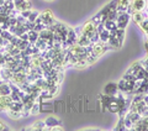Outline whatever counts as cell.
Returning a JSON list of instances; mask_svg holds the SVG:
<instances>
[{"label":"cell","instance_id":"obj_9","mask_svg":"<svg viewBox=\"0 0 148 131\" xmlns=\"http://www.w3.org/2000/svg\"><path fill=\"white\" fill-rule=\"evenodd\" d=\"M148 17V12L145 10V11H137V12H133L131 19L133 20V22H135L136 25H140L141 22L145 20V19Z\"/></svg>","mask_w":148,"mask_h":131},{"label":"cell","instance_id":"obj_25","mask_svg":"<svg viewBox=\"0 0 148 131\" xmlns=\"http://www.w3.org/2000/svg\"><path fill=\"white\" fill-rule=\"evenodd\" d=\"M30 130H38V131H43V130H47L46 128V124H45V120L43 121H37L32 125V128H30Z\"/></svg>","mask_w":148,"mask_h":131},{"label":"cell","instance_id":"obj_7","mask_svg":"<svg viewBox=\"0 0 148 131\" xmlns=\"http://www.w3.org/2000/svg\"><path fill=\"white\" fill-rule=\"evenodd\" d=\"M26 76L27 74L25 73V71H21V72H16V73H14L12 74V78H11V81L12 83H15L16 85L20 87L22 83H24L26 81Z\"/></svg>","mask_w":148,"mask_h":131},{"label":"cell","instance_id":"obj_19","mask_svg":"<svg viewBox=\"0 0 148 131\" xmlns=\"http://www.w3.org/2000/svg\"><path fill=\"white\" fill-rule=\"evenodd\" d=\"M9 109L22 113V110H24V103H22V101H15V100H12L11 104L9 105Z\"/></svg>","mask_w":148,"mask_h":131},{"label":"cell","instance_id":"obj_11","mask_svg":"<svg viewBox=\"0 0 148 131\" xmlns=\"http://www.w3.org/2000/svg\"><path fill=\"white\" fill-rule=\"evenodd\" d=\"M12 99L10 95H0V111H6Z\"/></svg>","mask_w":148,"mask_h":131},{"label":"cell","instance_id":"obj_3","mask_svg":"<svg viewBox=\"0 0 148 131\" xmlns=\"http://www.w3.org/2000/svg\"><path fill=\"white\" fill-rule=\"evenodd\" d=\"M95 32H96V25L92 24L90 20L88 22H85V24L82 26V35L89 37V39L95 34Z\"/></svg>","mask_w":148,"mask_h":131},{"label":"cell","instance_id":"obj_5","mask_svg":"<svg viewBox=\"0 0 148 131\" xmlns=\"http://www.w3.org/2000/svg\"><path fill=\"white\" fill-rule=\"evenodd\" d=\"M148 6V1L147 0H132L131 3V8L133 12H137V11H145Z\"/></svg>","mask_w":148,"mask_h":131},{"label":"cell","instance_id":"obj_4","mask_svg":"<svg viewBox=\"0 0 148 131\" xmlns=\"http://www.w3.org/2000/svg\"><path fill=\"white\" fill-rule=\"evenodd\" d=\"M14 5L15 9L18 11H26V10H32V4L30 0H14Z\"/></svg>","mask_w":148,"mask_h":131},{"label":"cell","instance_id":"obj_8","mask_svg":"<svg viewBox=\"0 0 148 131\" xmlns=\"http://www.w3.org/2000/svg\"><path fill=\"white\" fill-rule=\"evenodd\" d=\"M77 40H78V35L74 29L72 27H68V34H67V39H66V42L69 45V47L77 43Z\"/></svg>","mask_w":148,"mask_h":131},{"label":"cell","instance_id":"obj_18","mask_svg":"<svg viewBox=\"0 0 148 131\" xmlns=\"http://www.w3.org/2000/svg\"><path fill=\"white\" fill-rule=\"evenodd\" d=\"M106 109H108V111L111 113V114H117L119 113L120 108H119V103H117V99H116V95H115V99L110 103L109 106L106 108Z\"/></svg>","mask_w":148,"mask_h":131},{"label":"cell","instance_id":"obj_10","mask_svg":"<svg viewBox=\"0 0 148 131\" xmlns=\"http://www.w3.org/2000/svg\"><path fill=\"white\" fill-rule=\"evenodd\" d=\"M108 45L111 47V50H117L121 47V43H120L119 39L116 37V32H110V39L108 41Z\"/></svg>","mask_w":148,"mask_h":131},{"label":"cell","instance_id":"obj_24","mask_svg":"<svg viewBox=\"0 0 148 131\" xmlns=\"http://www.w3.org/2000/svg\"><path fill=\"white\" fill-rule=\"evenodd\" d=\"M6 114H8L9 118L12 119V120H17V119L22 118V113H20V111H15V110L8 109V110H6Z\"/></svg>","mask_w":148,"mask_h":131},{"label":"cell","instance_id":"obj_2","mask_svg":"<svg viewBox=\"0 0 148 131\" xmlns=\"http://www.w3.org/2000/svg\"><path fill=\"white\" fill-rule=\"evenodd\" d=\"M40 17L42 19V21H43V24H45L46 27H49L51 25H53L54 22L57 21L54 19L53 14H52V11H51V10H45L42 12H40Z\"/></svg>","mask_w":148,"mask_h":131},{"label":"cell","instance_id":"obj_35","mask_svg":"<svg viewBox=\"0 0 148 131\" xmlns=\"http://www.w3.org/2000/svg\"><path fill=\"white\" fill-rule=\"evenodd\" d=\"M147 1H148V0H147Z\"/></svg>","mask_w":148,"mask_h":131},{"label":"cell","instance_id":"obj_28","mask_svg":"<svg viewBox=\"0 0 148 131\" xmlns=\"http://www.w3.org/2000/svg\"><path fill=\"white\" fill-rule=\"evenodd\" d=\"M123 124H125V128H126V130H133V126H135V124H133V121L127 118V116H125L123 118Z\"/></svg>","mask_w":148,"mask_h":131},{"label":"cell","instance_id":"obj_27","mask_svg":"<svg viewBox=\"0 0 148 131\" xmlns=\"http://www.w3.org/2000/svg\"><path fill=\"white\" fill-rule=\"evenodd\" d=\"M90 21L92 22V24H95V25H99V24H101V22H104V16L101 15L100 12H98L94 17L90 19Z\"/></svg>","mask_w":148,"mask_h":131},{"label":"cell","instance_id":"obj_12","mask_svg":"<svg viewBox=\"0 0 148 131\" xmlns=\"http://www.w3.org/2000/svg\"><path fill=\"white\" fill-rule=\"evenodd\" d=\"M12 71L9 67H0V79L6 82H10L12 78Z\"/></svg>","mask_w":148,"mask_h":131},{"label":"cell","instance_id":"obj_33","mask_svg":"<svg viewBox=\"0 0 148 131\" xmlns=\"http://www.w3.org/2000/svg\"><path fill=\"white\" fill-rule=\"evenodd\" d=\"M8 128L5 125H4V123H1V121H0V131H3V130H6Z\"/></svg>","mask_w":148,"mask_h":131},{"label":"cell","instance_id":"obj_26","mask_svg":"<svg viewBox=\"0 0 148 131\" xmlns=\"http://www.w3.org/2000/svg\"><path fill=\"white\" fill-rule=\"evenodd\" d=\"M99 37H100V41L101 42H104V43H108V41L110 39V31L105 29L103 32H100V34H99Z\"/></svg>","mask_w":148,"mask_h":131},{"label":"cell","instance_id":"obj_1","mask_svg":"<svg viewBox=\"0 0 148 131\" xmlns=\"http://www.w3.org/2000/svg\"><path fill=\"white\" fill-rule=\"evenodd\" d=\"M130 20H131V15H130V14H127L126 11L120 12L117 15V19H116V25H117L119 29H126Z\"/></svg>","mask_w":148,"mask_h":131},{"label":"cell","instance_id":"obj_22","mask_svg":"<svg viewBox=\"0 0 148 131\" xmlns=\"http://www.w3.org/2000/svg\"><path fill=\"white\" fill-rule=\"evenodd\" d=\"M40 39V32H37L36 30H30L29 31V42L31 45H35L36 41Z\"/></svg>","mask_w":148,"mask_h":131},{"label":"cell","instance_id":"obj_20","mask_svg":"<svg viewBox=\"0 0 148 131\" xmlns=\"http://www.w3.org/2000/svg\"><path fill=\"white\" fill-rule=\"evenodd\" d=\"M77 45L83 46V47H88V46L91 45V42H90L89 37H86L84 35H80L79 37H78V40H77Z\"/></svg>","mask_w":148,"mask_h":131},{"label":"cell","instance_id":"obj_30","mask_svg":"<svg viewBox=\"0 0 148 131\" xmlns=\"http://www.w3.org/2000/svg\"><path fill=\"white\" fill-rule=\"evenodd\" d=\"M38 15H40V12H38V11H32V10H31L29 17H27V21H30V22H35V21H36V19L38 17Z\"/></svg>","mask_w":148,"mask_h":131},{"label":"cell","instance_id":"obj_34","mask_svg":"<svg viewBox=\"0 0 148 131\" xmlns=\"http://www.w3.org/2000/svg\"><path fill=\"white\" fill-rule=\"evenodd\" d=\"M47 1H52V0H47Z\"/></svg>","mask_w":148,"mask_h":131},{"label":"cell","instance_id":"obj_21","mask_svg":"<svg viewBox=\"0 0 148 131\" xmlns=\"http://www.w3.org/2000/svg\"><path fill=\"white\" fill-rule=\"evenodd\" d=\"M104 25H105V29L109 30L110 32H116L117 31V25H116V21H111V20H106L104 21Z\"/></svg>","mask_w":148,"mask_h":131},{"label":"cell","instance_id":"obj_17","mask_svg":"<svg viewBox=\"0 0 148 131\" xmlns=\"http://www.w3.org/2000/svg\"><path fill=\"white\" fill-rule=\"evenodd\" d=\"M114 99H115V95H106V94H104V93L100 95V103H101V105H103L105 109L109 106V104Z\"/></svg>","mask_w":148,"mask_h":131},{"label":"cell","instance_id":"obj_29","mask_svg":"<svg viewBox=\"0 0 148 131\" xmlns=\"http://www.w3.org/2000/svg\"><path fill=\"white\" fill-rule=\"evenodd\" d=\"M116 37L119 39L120 43H123V40H125V29H117L116 31Z\"/></svg>","mask_w":148,"mask_h":131},{"label":"cell","instance_id":"obj_16","mask_svg":"<svg viewBox=\"0 0 148 131\" xmlns=\"http://www.w3.org/2000/svg\"><path fill=\"white\" fill-rule=\"evenodd\" d=\"M45 124H46L47 130H49L51 128H54V126H57V125H61V120H58L57 118H54V116H48V118L45 119Z\"/></svg>","mask_w":148,"mask_h":131},{"label":"cell","instance_id":"obj_13","mask_svg":"<svg viewBox=\"0 0 148 131\" xmlns=\"http://www.w3.org/2000/svg\"><path fill=\"white\" fill-rule=\"evenodd\" d=\"M131 3H132V0H117V8H116L117 14L126 11L131 6Z\"/></svg>","mask_w":148,"mask_h":131},{"label":"cell","instance_id":"obj_15","mask_svg":"<svg viewBox=\"0 0 148 131\" xmlns=\"http://www.w3.org/2000/svg\"><path fill=\"white\" fill-rule=\"evenodd\" d=\"M10 94H11L10 83L0 79V95H10Z\"/></svg>","mask_w":148,"mask_h":131},{"label":"cell","instance_id":"obj_14","mask_svg":"<svg viewBox=\"0 0 148 131\" xmlns=\"http://www.w3.org/2000/svg\"><path fill=\"white\" fill-rule=\"evenodd\" d=\"M116 8H117V0H114V1H111V3H109L106 6H104L101 10L99 11L101 15L103 16H106L110 12V11H114V10H116Z\"/></svg>","mask_w":148,"mask_h":131},{"label":"cell","instance_id":"obj_6","mask_svg":"<svg viewBox=\"0 0 148 131\" xmlns=\"http://www.w3.org/2000/svg\"><path fill=\"white\" fill-rule=\"evenodd\" d=\"M119 85L117 83H114V82H110L108 83L104 87V94L106 95H116L119 93Z\"/></svg>","mask_w":148,"mask_h":131},{"label":"cell","instance_id":"obj_36","mask_svg":"<svg viewBox=\"0 0 148 131\" xmlns=\"http://www.w3.org/2000/svg\"><path fill=\"white\" fill-rule=\"evenodd\" d=\"M147 93H148V92H147Z\"/></svg>","mask_w":148,"mask_h":131},{"label":"cell","instance_id":"obj_23","mask_svg":"<svg viewBox=\"0 0 148 131\" xmlns=\"http://www.w3.org/2000/svg\"><path fill=\"white\" fill-rule=\"evenodd\" d=\"M40 100H41V99H36L35 103H34V105L31 106V109H30V114H31V115H37V114L40 113V109H41Z\"/></svg>","mask_w":148,"mask_h":131},{"label":"cell","instance_id":"obj_31","mask_svg":"<svg viewBox=\"0 0 148 131\" xmlns=\"http://www.w3.org/2000/svg\"><path fill=\"white\" fill-rule=\"evenodd\" d=\"M138 26L141 27V30H142L143 32H145V34H148V17H147V19H145V20H143V21H142Z\"/></svg>","mask_w":148,"mask_h":131},{"label":"cell","instance_id":"obj_32","mask_svg":"<svg viewBox=\"0 0 148 131\" xmlns=\"http://www.w3.org/2000/svg\"><path fill=\"white\" fill-rule=\"evenodd\" d=\"M115 130H119V131H126V128H125V124H123V118H120L119 123L116 125Z\"/></svg>","mask_w":148,"mask_h":131}]
</instances>
